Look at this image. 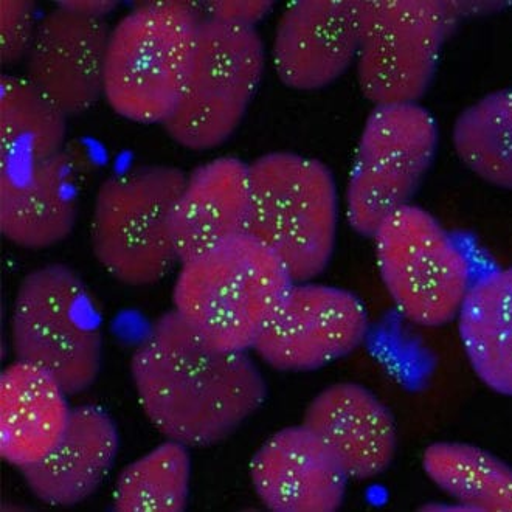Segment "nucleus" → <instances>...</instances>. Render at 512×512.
<instances>
[{"label": "nucleus", "mask_w": 512, "mask_h": 512, "mask_svg": "<svg viewBox=\"0 0 512 512\" xmlns=\"http://www.w3.org/2000/svg\"><path fill=\"white\" fill-rule=\"evenodd\" d=\"M131 376L149 423L187 447L227 440L267 395L249 354L216 350L174 309L160 315L135 348Z\"/></svg>", "instance_id": "f257e3e1"}, {"label": "nucleus", "mask_w": 512, "mask_h": 512, "mask_svg": "<svg viewBox=\"0 0 512 512\" xmlns=\"http://www.w3.org/2000/svg\"><path fill=\"white\" fill-rule=\"evenodd\" d=\"M291 284L277 256L244 233L180 263L173 309L216 350L247 353Z\"/></svg>", "instance_id": "f03ea898"}, {"label": "nucleus", "mask_w": 512, "mask_h": 512, "mask_svg": "<svg viewBox=\"0 0 512 512\" xmlns=\"http://www.w3.org/2000/svg\"><path fill=\"white\" fill-rule=\"evenodd\" d=\"M205 14L190 2L132 8L111 28L104 100L120 117L163 125L179 103Z\"/></svg>", "instance_id": "7ed1b4c3"}, {"label": "nucleus", "mask_w": 512, "mask_h": 512, "mask_svg": "<svg viewBox=\"0 0 512 512\" xmlns=\"http://www.w3.org/2000/svg\"><path fill=\"white\" fill-rule=\"evenodd\" d=\"M247 235L277 256L292 283L325 272L336 249L339 194L325 163L272 153L249 165Z\"/></svg>", "instance_id": "20e7f679"}, {"label": "nucleus", "mask_w": 512, "mask_h": 512, "mask_svg": "<svg viewBox=\"0 0 512 512\" xmlns=\"http://www.w3.org/2000/svg\"><path fill=\"white\" fill-rule=\"evenodd\" d=\"M10 340L16 360L49 371L69 396L92 387L100 374V309L80 275L64 264H45L22 278Z\"/></svg>", "instance_id": "39448f33"}, {"label": "nucleus", "mask_w": 512, "mask_h": 512, "mask_svg": "<svg viewBox=\"0 0 512 512\" xmlns=\"http://www.w3.org/2000/svg\"><path fill=\"white\" fill-rule=\"evenodd\" d=\"M185 180L179 168L148 165L114 174L100 185L90 246L112 278L142 288L159 283L180 264L171 218Z\"/></svg>", "instance_id": "423d86ee"}, {"label": "nucleus", "mask_w": 512, "mask_h": 512, "mask_svg": "<svg viewBox=\"0 0 512 512\" xmlns=\"http://www.w3.org/2000/svg\"><path fill=\"white\" fill-rule=\"evenodd\" d=\"M264 67L266 50L256 28L204 16L184 90L163 128L191 151L218 148L243 122Z\"/></svg>", "instance_id": "0eeeda50"}, {"label": "nucleus", "mask_w": 512, "mask_h": 512, "mask_svg": "<svg viewBox=\"0 0 512 512\" xmlns=\"http://www.w3.org/2000/svg\"><path fill=\"white\" fill-rule=\"evenodd\" d=\"M373 239L379 274L402 317L426 328L457 319L474 270L438 219L405 205L379 225Z\"/></svg>", "instance_id": "6e6552de"}, {"label": "nucleus", "mask_w": 512, "mask_h": 512, "mask_svg": "<svg viewBox=\"0 0 512 512\" xmlns=\"http://www.w3.org/2000/svg\"><path fill=\"white\" fill-rule=\"evenodd\" d=\"M460 5L438 0H359L360 90L374 106L416 103L435 77Z\"/></svg>", "instance_id": "1a4fd4ad"}, {"label": "nucleus", "mask_w": 512, "mask_h": 512, "mask_svg": "<svg viewBox=\"0 0 512 512\" xmlns=\"http://www.w3.org/2000/svg\"><path fill=\"white\" fill-rule=\"evenodd\" d=\"M438 126L419 104L374 106L357 143L345 212L354 232L373 238L379 225L409 205L438 149Z\"/></svg>", "instance_id": "9d476101"}, {"label": "nucleus", "mask_w": 512, "mask_h": 512, "mask_svg": "<svg viewBox=\"0 0 512 512\" xmlns=\"http://www.w3.org/2000/svg\"><path fill=\"white\" fill-rule=\"evenodd\" d=\"M367 334V309L353 292L303 281L289 286L252 350L274 370L306 373L353 353Z\"/></svg>", "instance_id": "9b49d317"}, {"label": "nucleus", "mask_w": 512, "mask_h": 512, "mask_svg": "<svg viewBox=\"0 0 512 512\" xmlns=\"http://www.w3.org/2000/svg\"><path fill=\"white\" fill-rule=\"evenodd\" d=\"M111 27L58 4L39 19L24 77L67 117L94 108L104 97V66Z\"/></svg>", "instance_id": "f8f14e48"}, {"label": "nucleus", "mask_w": 512, "mask_h": 512, "mask_svg": "<svg viewBox=\"0 0 512 512\" xmlns=\"http://www.w3.org/2000/svg\"><path fill=\"white\" fill-rule=\"evenodd\" d=\"M359 44V0H297L275 28V72L291 89H322L356 63Z\"/></svg>", "instance_id": "ddd939ff"}, {"label": "nucleus", "mask_w": 512, "mask_h": 512, "mask_svg": "<svg viewBox=\"0 0 512 512\" xmlns=\"http://www.w3.org/2000/svg\"><path fill=\"white\" fill-rule=\"evenodd\" d=\"M250 480L269 511L334 512L350 478L319 436L301 424L280 430L258 449Z\"/></svg>", "instance_id": "4468645a"}, {"label": "nucleus", "mask_w": 512, "mask_h": 512, "mask_svg": "<svg viewBox=\"0 0 512 512\" xmlns=\"http://www.w3.org/2000/svg\"><path fill=\"white\" fill-rule=\"evenodd\" d=\"M303 426L333 452L350 480H373L395 460V419L362 385L339 382L320 391L306 407Z\"/></svg>", "instance_id": "2eb2a0df"}, {"label": "nucleus", "mask_w": 512, "mask_h": 512, "mask_svg": "<svg viewBox=\"0 0 512 512\" xmlns=\"http://www.w3.org/2000/svg\"><path fill=\"white\" fill-rule=\"evenodd\" d=\"M77 218V177L64 151L42 162L2 165L0 232L11 244L49 249L69 238Z\"/></svg>", "instance_id": "dca6fc26"}, {"label": "nucleus", "mask_w": 512, "mask_h": 512, "mask_svg": "<svg viewBox=\"0 0 512 512\" xmlns=\"http://www.w3.org/2000/svg\"><path fill=\"white\" fill-rule=\"evenodd\" d=\"M250 212L249 165L218 157L187 174L180 191L171 235L180 263L244 235Z\"/></svg>", "instance_id": "f3484780"}, {"label": "nucleus", "mask_w": 512, "mask_h": 512, "mask_svg": "<svg viewBox=\"0 0 512 512\" xmlns=\"http://www.w3.org/2000/svg\"><path fill=\"white\" fill-rule=\"evenodd\" d=\"M118 430L111 416L92 405L75 407L63 438L44 460L21 469L39 502L69 508L89 499L117 460Z\"/></svg>", "instance_id": "a211bd4d"}, {"label": "nucleus", "mask_w": 512, "mask_h": 512, "mask_svg": "<svg viewBox=\"0 0 512 512\" xmlns=\"http://www.w3.org/2000/svg\"><path fill=\"white\" fill-rule=\"evenodd\" d=\"M49 371L14 360L0 376V455L13 468L44 460L61 441L72 409Z\"/></svg>", "instance_id": "6ab92c4d"}, {"label": "nucleus", "mask_w": 512, "mask_h": 512, "mask_svg": "<svg viewBox=\"0 0 512 512\" xmlns=\"http://www.w3.org/2000/svg\"><path fill=\"white\" fill-rule=\"evenodd\" d=\"M458 331L480 381L512 396V267L475 278L458 312Z\"/></svg>", "instance_id": "aec40b11"}, {"label": "nucleus", "mask_w": 512, "mask_h": 512, "mask_svg": "<svg viewBox=\"0 0 512 512\" xmlns=\"http://www.w3.org/2000/svg\"><path fill=\"white\" fill-rule=\"evenodd\" d=\"M67 115L27 78H0L2 165L35 163L63 153Z\"/></svg>", "instance_id": "412c9836"}, {"label": "nucleus", "mask_w": 512, "mask_h": 512, "mask_svg": "<svg viewBox=\"0 0 512 512\" xmlns=\"http://www.w3.org/2000/svg\"><path fill=\"white\" fill-rule=\"evenodd\" d=\"M423 468L464 511L512 512V468L480 447L432 444L424 450Z\"/></svg>", "instance_id": "4be33fe9"}, {"label": "nucleus", "mask_w": 512, "mask_h": 512, "mask_svg": "<svg viewBox=\"0 0 512 512\" xmlns=\"http://www.w3.org/2000/svg\"><path fill=\"white\" fill-rule=\"evenodd\" d=\"M454 146L472 173L512 190V87L492 92L461 112Z\"/></svg>", "instance_id": "5701e85b"}, {"label": "nucleus", "mask_w": 512, "mask_h": 512, "mask_svg": "<svg viewBox=\"0 0 512 512\" xmlns=\"http://www.w3.org/2000/svg\"><path fill=\"white\" fill-rule=\"evenodd\" d=\"M188 447L167 440L128 464L114 488L118 512H182L190 497Z\"/></svg>", "instance_id": "b1692460"}, {"label": "nucleus", "mask_w": 512, "mask_h": 512, "mask_svg": "<svg viewBox=\"0 0 512 512\" xmlns=\"http://www.w3.org/2000/svg\"><path fill=\"white\" fill-rule=\"evenodd\" d=\"M36 7L28 0H4L0 4V61L11 67L25 63L38 30Z\"/></svg>", "instance_id": "393cba45"}, {"label": "nucleus", "mask_w": 512, "mask_h": 512, "mask_svg": "<svg viewBox=\"0 0 512 512\" xmlns=\"http://www.w3.org/2000/svg\"><path fill=\"white\" fill-rule=\"evenodd\" d=\"M205 16L239 27H253L272 11L274 2L247 0V2H208Z\"/></svg>", "instance_id": "a878e982"}, {"label": "nucleus", "mask_w": 512, "mask_h": 512, "mask_svg": "<svg viewBox=\"0 0 512 512\" xmlns=\"http://www.w3.org/2000/svg\"><path fill=\"white\" fill-rule=\"evenodd\" d=\"M59 4L69 10L77 11V13L86 14L90 18L100 19H104L106 14L111 13L117 7L115 2H106V0H66Z\"/></svg>", "instance_id": "bb28decb"}]
</instances>
